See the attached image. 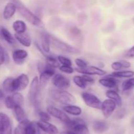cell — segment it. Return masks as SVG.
Returning a JSON list of instances; mask_svg holds the SVG:
<instances>
[{"mask_svg": "<svg viewBox=\"0 0 134 134\" xmlns=\"http://www.w3.org/2000/svg\"><path fill=\"white\" fill-rule=\"evenodd\" d=\"M13 1L16 7V11L26 20L31 23L33 26L37 27L43 28L44 26V23L43 21L34 13H32L30 9H27L20 1L19 0H13Z\"/></svg>", "mask_w": 134, "mask_h": 134, "instance_id": "obj_1", "label": "cell"}, {"mask_svg": "<svg viewBox=\"0 0 134 134\" xmlns=\"http://www.w3.org/2000/svg\"><path fill=\"white\" fill-rule=\"evenodd\" d=\"M48 94L51 99L62 105H73L76 102L75 97L65 90L59 89L56 87L51 88L48 91Z\"/></svg>", "mask_w": 134, "mask_h": 134, "instance_id": "obj_2", "label": "cell"}, {"mask_svg": "<svg viewBox=\"0 0 134 134\" xmlns=\"http://www.w3.org/2000/svg\"><path fill=\"white\" fill-rule=\"evenodd\" d=\"M48 35L51 47L54 49L56 51L68 54H78L80 53L79 50L76 47L60 40L58 38H56L53 35H50V34H48Z\"/></svg>", "mask_w": 134, "mask_h": 134, "instance_id": "obj_3", "label": "cell"}, {"mask_svg": "<svg viewBox=\"0 0 134 134\" xmlns=\"http://www.w3.org/2000/svg\"><path fill=\"white\" fill-rule=\"evenodd\" d=\"M37 68L40 73L39 78V85L43 87L45 86L48 80L55 74V70L54 68L47 65L46 63L44 64L42 63H38Z\"/></svg>", "mask_w": 134, "mask_h": 134, "instance_id": "obj_4", "label": "cell"}, {"mask_svg": "<svg viewBox=\"0 0 134 134\" xmlns=\"http://www.w3.org/2000/svg\"><path fill=\"white\" fill-rule=\"evenodd\" d=\"M39 90V78L37 76H35L31 80L30 83V89H29L28 94H27V99L31 105L34 106L39 105L38 104V94Z\"/></svg>", "mask_w": 134, "mask_h": 134, "instance_id": "obj_5", "label": "cell"}, {"mask_svg": "<svg viewBox=\"0 0 134 134\" xmlns=\"http://www.w3.org/2000/svg\"><path fill=\"white\" fill-rule=\"evenodd\" d=\"M24 102V99L23 95L18 92H14L13 94L9 95L6 97L4 100V103L7 109L13 110L16 106L23 105Z\"/></svg>", "mask_w": 134, "mask_h": 134, "instance_id": "obj_6", "label": "cell"}, {"mask_svg": "<svg viewBox=\"0 0 134 134\" xmlns=\"http://www.w3.org/2000/svg\"><path fill=\"white\" fill-rule=\"evenodd\" d=\"M81 97L86 106L98 110L101 109L102 102L94 94L89 92H83L81 93Z\"/></svg>", "mask_w": 134, "mask_h": 134, "instance_id": "obj_7", "label": "cell"}, {"mask_svg": "<svg viewBox=\"0 0 134 134\" xmlns=\"http://www.w3.org/2000/svg\"><path fill=\"white\" fill-rule=\"evenodd\" d=\"M47 112L51 115V116L57 118L59 120L62 121L65 123L71 119L68 114L61 109L53 106V105H48L47 106Z\"/></svg>", "mask_w": 134, "mask_h": 134, "instance_id": "obj_8", "label": "cell"}, {"mask_svg": "<svg viewBox=\"0 0 134 134\" xmlns=\"http://www.w3.org/2000/svg\"><path fill=\"white\" fill-rule=\"evenodd\" d=\"M52 82L55 87L63 90L68 89L71 84L70 80L66 76L61 74H56L54 75L52 79Z\"/></svg>", "mask_w": 134, "mask_h": 134, "instance_id": "obj_9", "label": "cell"}, {"mask_svg": "<svg viewBox=\"0 0 134 134\" xmlns=\"http://www.w3.org/2000/svg\"><path fill=\"white\" fill-rule=\"evenodd\" d=\"M75 70L77 71V72L82 74H86L88 76H92V75H96V76H104L107 74L105 70H103L102 68L99 67L95 66H87L85 68H75Z\"/></svg>", "mask_w": 134, "mask_h": 134, "instance_id": "obj_10", "label": "cell"}, {"mask_svg": "<svg viewBox=\"0 0 134 134\" xmlns=\"http://www.w3.org/2000/svg\"><path fill=\"white\" fill-rule=\"evenodd\" d=\"M30 80L28 76L25 74H22L13 80V89L14 92H18L26 89L29 85Z\"/></svg>", "mask_w": 134, "mask_h": 134, "instance_id": "obj_11", "label": "cell"}, {"mask_svg": "<svg viewBox=\"0 0 134 134\" xmlns=\"http://www.w3.org/2000/svg\"><path fill=\"white\" fill-rule=\"evenodd\" d=\"M12 125L9 117L5 113H0V134H12Z\"/></svg>", "mask_w": 134, "mask_h": 134, "instance_id": "obj_12", "label": "cell"}, {"mask_svg": "<svg viewBox=\"0 0 134 134\" xmlns=\"http://www.w3.org/2000/svg\"><path fill=\"white\" fill-rule=\"evenodd\" d=\"M116 107V105L113 100L107 99L102 102L101 109L102 114L105 118H108L114 112Z\"/></svg>", "mask_w": 134, "mask_h": 134, "instance_id": "obj_13", "label": "cell"}, {"mask_svg": "<svg viewBox=\"0 0 134 134\" xmlns=\"http://www.w3.org/2000/svg\"><path fill=\"white\" fill-rule=\"evenodd\" d=\"M28 56V53L27 51L21 49H17L13 51L12 54V58L15 64L21 65L24 63L25 60Z\"/></svg>", "mask_w": 134, "mask_h": 134, "instance_id": "obj_14", "label": "cell"}, {"mask_svg": "<svg viewBox=\"0 0 134 134\" xmlns=\"http://www.w3.org/2000/svg\"><path fill=\"white\" fill-rule=\"evenodd\" d=\"M37 126L43 130L47 134H58L59 130L55 125L44 121H38L37 122Z\"/></svg>", "mask_w": 134, "mask_h": 134, "instance_id": "obj_15", "label": "cell"}, {"mask_svg": "<svg viewBox=\"0 0 134 134\" xmlns=\"http://www.w3.org/2000/svg\"><path fill=\"white\" fill-rule=\"evenodd\" d=\"M41 48L40 45L37 43H36V46L40 52L43 54L48 53L51 51V44H50L49 38H48V34H41Z\"/></svg>", "mask_w": 134, "mask_h": 134, "instance_id": "obj_16", "label": "cell"}, {"mask_svg": "<svg viewBox=\"0 0 134 134\" xmlns=\"http://www.w3.org/2000/svg\"><path fill=\"white\" fill-rule=\"evenodd\" d=\"M14 38L16 39L21 45L26 47H29L31 45V39L27 32L15 33Z\"/></svg>", "mask_w": 134, "mask_h": 134, "instance_id": "obj_17", "label": "cell"}, {"mask_svg": "<svg viewBox=\"0 0 134 134\" xmlns=\"http://www.w3.org/2000/svg\"><path fill=\"white\" fill-rule=\"evenodd\" d=\"M16 11V7L14 3H8L5 6L3 12V17L5 20H9L14 16Z\"/></svg>", "mask_w": 134, "mask_h": 134, "instance_id": "obj_18", "label": "cell"}, {"mask_svg": "<svg viewBox=\"0 0 134 134\" xmlns=\"http://www.w3.org/2000/svg\"><path fill=\"white\" fill-rule=\"evenodd\" d=\"M99 83L102 86L109 88V89L116 87L117 85V81L116 80V78L113 77L111 75L109 76H106V77L99 79Z\"/></svg>", "mask_w": 134, "mask_h": 134, "instance_id": "obj_19", "label": "cell"}, {"mask_svg": "<svg viewBox=\"0 0 134 134\" xmlns=\"http://www.w3.org/2000/svg\"><path fill=\"white\" fill-rule=\"evenodd\" d=\"M70 130L75 134H90V130L85 121L75 125Z\"/></svg>", "mask_w": 134, "mask_h": 134, "instance_id": "obj_20", "label": "cell"}, {"mask_svg": "<svg viewBox=\"0 0 134 134\" xmlns=\"http://www.w3.org/2000/svg\"><path fill=\"white\" fill-rule=\"evenodd\" d=\"M105 95L108 99L113 100L116 103V106L121 107L122 105V100L118 92L113 89H109L106 91Z\"/></svg>", "mask_w": 134, "mask_h": 134, "instance_id": "obj_21", "label": "cell"}, {"mask_svg": "<svg viewBox=\"0 0 134 134\" xmlns=\"http://www.w3.org/2000/svg\"><path fill=\"white\" fill-rule=\"evenodd\" d=\"M109 128V124L105 120H96L93 122V129L97 133H103Z\"/></svg>", "mask_w": 134, "mask_h": 134, "instance_id": "obj_22", "label": "cell"}, {"mask_svg": "<svg viewBox=\"0 0 134 134\" xmlns=\"http://www.w3.org/2000/svg\"><path fill=\"white\" fill-rule=\"evenodd\" d=\"M63 110L66 114H71V115L78 116L82 114V109L80 106L74 105H64L63 106Z\"/></svg>", "mask_w": 134, "mask_h": 134, "instance_id": "obj_23", "label": "cell"}, {"mask_svg": "<svg viewBox=\"0 0 134 134\" xmlns=\"http://www.w3.org/2000/svg\"><path fill=\"white\" fill-rule=\"evenodd\" d=\"M13 116L17 122H21L24 120L27 119L26 112L21 106H16L13 109Z\"/></svg>", "mask_w": 134, "mask_h": 134, "instance_id": "obj_24", "label": "cell"}, {"mask_svg": "<svg viewBox=\"0 0 134 134\" xmlns=\"http://www.w3.org/2000/svg\"><path fill=\"white\" fill-rule=\"evenodd\" d=\"M0 34L3 38L4 40L7 42L9 44L13 45L15 43V38L13 36L11 33L7 28L4 27H1L0 29Z\"/></svg>", "mask_w": 134, "mask_h": 134, "instance_id": "obj_25", "label": "cell"}, {"mask_svg": "<svg viewBox=\"0 0 134 134\" xmlns=\"http://www.w3.org/2000/svg\"><path fill=\"white\" fill-rule=\"evenodd\" d=\"M13 80L14 78L8 77L5 79L2 84L3 90L7 93H14L13 89Z\"/></svg>", "mask_w": 134, "mask_h": 134, "instance_id": "obj_26", "label": "cell"}, {"mask_svg": "<svg viewBox=\"0 0 134 134\" xmlns=\"http://www.w3.org/2000/svg\"><path fill=\"white\" fill-rule=\"evenodd\" d=\"M131 66V63L127 60H119L115 61L111 64V68L115 71H119L122 68H128Z\"/></svg>", "mask_w": 134, "mask_h": 134, "instance_id": "obj_27", "label": "cell"}, {"mask_svg": "<svg viewBox=\"0 0 134 134\" xmlns=\"http://www.w3.org/2000/svg\"><path fill=\"white\" fill-rule=\"evenodd\" d=\"M13 28L15 33H23L26 31L27 26L23 20H17L13 23Z\"/></svg>", "mask_w": 134, "mask_h": 134, "instance_id": "obj_28", "label": "cell"}, {"mask_svg": "<svg viewBox=\"0 0 134 134\" xmlns=\"http://www.w3.org/2000/svg\"><path fill=\"white\" fill-rule=\"evenodd\" d=\"M114 78H132L134 76V71L132 70H119L115 71L111 74Z\"/></svg>", "mask_w": 134, "mask_h": 134, "instance_id": "obj_29", "label": "cell"}, {"mask_svg": "<svg viewBox=\"0 0 134 134\" xmlns=\"http://www.w3.org/2000/svg\"><path fill=\"white\" fill-rule=\"evenodd\" d=\"M30 122L29 120L26 119L22 122H19L16 127L14 128V134H26V128L27 125Z\"/></svg>", "mask_w": 134, "mask_h": 134, "instance_id": "obj_30", "label": "cell"}, {"mask_svg": "<svg viewBox=\"0 0 134 134\" xmlns=\"http://www.w3.org/2000/svg\"><path fill=\"white\" fill-rule=\"evenodd\" d=\"M73 81L77 87L81 89H85L87 87L88 83L85 81L82 75V76H75L73 78Z\"/></svg>", "mask_w": 134, "mask_h": 134, "instance_id": "obj_31", "label": "cell"}, {"mask_svg": "<svg viewBox=\"0 0 134 134\" xmlns=\"http://www.w3.org/2000/svg\"><path fill=\"white\" fill-rule=\"evenodd\" d=\"M46 64L49 66L53 68H59L60 66V64L58 62L56 57L53 55H46Z\"/></svg>", "mask_w": 134, "mask_h": 134, "instance_id": "obj_32", "label": "cell"}, {"mask_svg": "<svg viewBox=\"0 0 134 134\" xmlns=\"http://www.w3.org/2000/svg\"><path fill=\"white\" fill-rule=\"evenodd\" d=\"M134 88V78H130L122 84V89L124 91H128Z\"/></svg>", "mask_w": 134, "mask_h": 134, "instance_id": "obj_33", "label": "cell"}, {"mask_svg": "<svg viewBox=\"0 0 134 134\" xmlns=\"http://www.w3.org/2000/svg\"><path fill=\"white\" fill-rule=\"evenodd\" d=\"M38 126L37 122H30L26 128V134H37Z\"/></svg>", "mask_w": 134, "mask_h": 134, "instance_id": "obj_34", "label": "cell"}, {"mask_svg": "<svg viewBox=\"0 0 134 134\" xmlns=\"http://www.w3.org/2000/svg\"><path fill=\"white\" fill-rule=\"evenodd\" d=\"M58 60L60 63V64H61L62 65L64 66H72V62L69 58H67L64 56H62V55H59L57 57Z\"/></svg>", "mask_w": 134, "mask_h": 134, "instance_id": "obj_35", "label": "cell"}, {"mask_svg": "<svg viewBox=\"0 0 134 134\" xmlns=\"http://www.w3.org/2000/svg\"><path fill=\"white\" fill-rule=\"evenodd\" d=\"M8 59V55L0 43V65H2Z\"/></svg>", "mask_w": 134, "mask_h": 134, "instance_id": "obj_36", "label": "cell"}, {"mask_svg": "<svg viewBox=\"0 0 134 134\" xmlns=\"http://www.w3.org/2000/svg\"><path fill=\"white\" fill-rule=\"evenodd\" d=\"M38 116L41 121H44V122H49L51 120V115L47 112L41 111L39 110L38 112Z\"/></svg>", "mask_w": 134, "mask_h": 134, "instance_id": "obj_37", "label": "cell"}, {"mask_svg": "<svg viewBox=\"0 0 134 134\" xmlns=\"http://www.w3.org/2000/svg\"><path fill=\"white\" fill-rule=\"evenodd\" d=\"M59 69L60 71L64 72V73L68 74H73L74 72V69H73V67L70 66H64L62 65L59 67Z\"/></svg>", "mask_w": 134, "mask_h": 134, "instance_id": "obj_38", "label": "cell"}, {"mask_svg": "<svg viewBox=\"0 0 134 134\" xmlns=\"http://www.w3.org/2000/svg\"><path fill=\"white\" fill-rule=\"evenodd\" d=\"M75 63L76 65L79 67V68H85L88 66L87 63L85 60H82L81 59H76L75 60Z\"/></svg>", "mask_w": 134, "mask_h": 134, "instance_id": "obj_39", "label": "cell"}, {"mask_svg": "<svg viewBox=\"0 0 134 134\" xmlns=\"http://www.w3.org/2000/svg\"><path fill=\"white\" fill-rule=\"evenodd\" d=\"M84 79L85 80V81L88 83V84H93L94 82V80L91 77V76H88V75L86 74H82Z\"/></svg>", "mask_w": 134, "mask_h": 134, "instance_id": "obj_40", "label": "cell"}, {"mask_svg": "<svg viewBox=\"0 0 134 134\" xmlns=\"http://www.w3.org/2000/svg\"><path fill=\"white\" fill-rule=\"evenodd\" d=\"M126 56L130 58L134 57V45L132 47H131L126 53Z\"/></svg>", "mask_w": 134, "mask_h": 134, "instance_id": "obj_41", "label": "cell"}, {"mask_svg": "<svg viewBox=\"0 0 134 134\" xmlns=\"http://www.w3.org/2000/svg\"><path fill=\"white\" fill-rule=\"evenodd\" d=\"M124 114H125V112L124 111V110H120L116 113V117L118 119H120L124 116Z\"/></svg>", "mask_w": 134, "mask_h": 134, "instance_id": "obj_42", "label": "cell"}, {"mask_svg": "<svg viewBox=\"0 0 134 134\" xmlns=\"http://www.w3.org/2000/svg\"><path fill=\"white\" fill-rule=\"evenodd\" d=\"M58 134H75L74 132H73L71 130H66V131H63L62 132L59 133Z\"/></svg>", "mask_w": 134, "mask_h": 134, "instance_id": "obj_43", "label": "cell"}, {"mask_svg": "<svg viewBox=\"0 0 134 134\" xmlns=\"http://www.w3.org/2000/svg\"><path fill=\"white\" fill-rule=\"evenodd\" d=\"M5 97V91L3 89H0V99H2Z\"/></svg>", "mask_w": 134, "mask_h": 134, "instance_id": "obj_44", "label": "cell"}, {"mask_svg": "<svg viewBox=\"0 0 134 134\" xmlns=\"http://www.w3.org/2000/svg\"><path fill=\"white\" fill-rule=\"evenodd\" d=\"M37 134H47L45 132H44V131H43L42 130H41L40 128H39V127H38V129H37Z\"/></svg>", "mask_w": 134, "mask_h": 134, "instance_id": "obj_45", "label": "cell"}]
</instances>
